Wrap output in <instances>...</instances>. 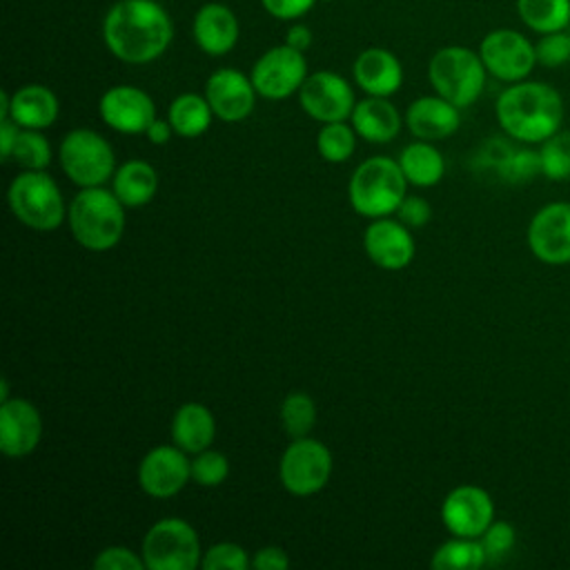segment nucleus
<instances>
[{
	"mask_svg": "<svg viewBox=\"0 0 570 570\" xmlns=\"http://www.w3.org/2000/svg\"><path fill=\"white\" fill-rule=\"evenodd\" d=\"M238 18L236 13L223 2H205L191 22V36L198 49L207 56H225L238 42Z\"/></svg>",
	"mask_w": 570,
	"mask_h": 570,
	"instance_id": "obj_20",
	"label": "nucleus"
},
{
	"mask_svg": "<svg viewBox=\"0 0 570 570\" xmlns=\"http://www.w3.org/2000/svg\"><path fill=\"white\" fill-rule=\"evenodd\" d=\"M249 78L258 96L267 100L289 98L292 94H298L307 78L305 53L285 42L276 45L254 62Z\"/></svg>",
	"mask_w": 570,
	"mask_h": 570,
	"instance_id": "obj_11",
	"label": "nucleus"
},
{
	"mask_svg": "<svg viewBox=\"0 0 570 570\" xmlns=\"http://www.w3.org/2000/svg\"><path fill=\"white\" fill-rule=\"evenodd\" d=\"M42 436L38 407L27 399H7L0 403V450L18 459L31 454Z\"/></svg>",
	"mask_w": 570,
	"mask_h": 570,
	"instance_id": "obj_19",
	"label": "nucleus"
},
{
	"mask_svg": "<svg viewBox=\"0 0 570 570\" xmlns=\"http://www.w3.org/2000/svg\"><path fill=\"white\" fill-rule=\"evenodd\" d=\"M298 102L303 111L318 122L347 120L354 111L356 98L352 85L334 71L307 73L298 89Z\"/></svg>",
	"mask_w": 570,
	"mask_h": 570,
	"instance_id": "obj_13",
	"label": "nucleus"
},
{
	"mask_svg": "<svg viewBox=\"0 0 570 570\" xmlns=\"http://www.w3.org/2000/svg\"><path fill=\"white\" fill-rule=\"evenodd\" d=\"M519 20L534 33H550L570 24V0H517Z\"/></svg>",
	"mask_w": 570,
	"mask_h": 570,
	"instance_id": "obj_30",
	"label": "nucleus"
},
{
	"mask_svg": "<svg viewBox=\"0 0 570 570\" xmlns=\"http://www.w3.org/2000/svg\"><path fill=\"white\" fill-rule=\"evenodd\" d=\"M497 169L508 183H528L541 174L539 149H508V154L499 158Z\"/></svg>",
	"mask_w": 570,
	"mask_h": 570,
	"instance_id": "obj_35",
	"label": "nucleus"
},
{
	"mask_svg": "<svg viewBox=\"0 0 570 570\" xmlns=\"http://www.w3.org/2000/svg\"><path fill=\"white\" fill-rule=\"evenodd\" d=\"M142 559L149 570H194L203 559L198 534L185 519H160L142 537Z\"/></svg>",
	"mask_w": 570,
	"mask_h": 570,
	"instance_id": "obj_8",
	"label": "nucleus"
},
{
	"mask_svg": "<svg viewBox=\"0 0 570 570\" xmlns=\"http://www.w3.org/2000/svg\"><path fill=\"white\" fill-rule=\"evenodd\" d=\"M94 568L96 570H142L147 566L142 554L138 557L134 550L125 546H109L98 552V557L94 559Z\"/></svg>",
	"mask_w": 570,
	"mask_h": 570,
	"instance_id": "obj_40",
	"label": "nucleus"
},
{
	"mask_svg": "<svg viewBox=\"0 0 570 570\" xmlns=\"http://www.w3.org/2000/svg\"><path fill=\"white\" fill-rule=\"evenodd\" d=\"M98 114L107 127L120 134H145L156 120V105L151 96L134 85L109 87L98 102Z\"/></svg>",
	"mask_w": 570,
	"mask_h": 570,
	"instance_id": "obj_16",
	"label": "nucleus"
},
{
	"mask_svg": "<svg viewBox=\"0 0 570 570\" xmlns=\"http://www.w3.org/2000/svg\"><path fill=\"white\" fill-rule=\"evenodd\" d=\"M212 118H214V111H212L207 98L191 94V91L176 96L167 111V120L171 122L174 134H178L183 138L203 136L209 129Z\"/></svg>",
	"mask_w": 570,
	"mask_h": 570,
	"instance_id": "obj_28",
	"label": "nucleus"
},
{
	"mask_svg": "<svg viewBox=\"0 0 570 570\" xmlns=\"http://www.w3.org/2000/svg\"><path fill=\"white\" fill-rule=\"evenodd\" d=\"M247 552L232 541H220L203 552L200 566L205 570H245L249 566Z\"/></svg>",
	"mask_w": 570,
	"mask_h": 570,
	"instance_id": "obj_38",
	"label": "nucleus"
},
{
	"mask_svg": "<svg viewBox=\"0 0 570 570\" xmlns=\"http://www.w3.org/2000/svg\"><path fill=\"white\" fill-rule=\"evenodd\" d=\"M191 479V461L178 445L151 448L138 465V483L145 494L154 499H169L178 494Z\"/></svg>",
	"mask_w": 570,
	"mask_h": 570,
	"instance_id": "obj_15",
	"label": "nucleus"
},
{
	"mask_svg": "<svg viewBox=\"0 0 570 570\" xmlns=\"http://www.w3.org/2000/svg\"><path fill=\"white\" fill-rule=\"evenodd\" d=\"M363 247L367 258L387 272H399L414 258V238L407 225L387 216L374 218L367 225L363 234Z\"/></svg>",
	"mask_w": 570,
	"mask_h": 570,
	"instance_id": "obj_18",
	"label": "nucleus"
},
{
	"mask_svg": "<svg viewBox=\"0 0 570 570\" xmlns=\"http://www.w3.org/2000/svg\"><path fill=\"white\" fill-rule=\"evenodd\" d=\"M11 158L24 169H45L51 163L49 140L40 129H20Z\"/></svg>",
	"mask_w": 570,
	"mask_h": 570,
	"instance_id": "obj_34",
	"label": "nucleus"
},
{
	"mask_svg": "<svg viewBox=\"0 0 570 570\" xmlns=\"http://www.w3.org/2000/svg\"><path fill=\"white\" fill-rule=\"evenodd\" d=\"M541 174L548 180H570V129H559L539 145Z\"/></svg>",
	"mask_w": 570,
	"mask_h": 570,
	"instance_id": "obj_33",
	"label": "nucleus"
},
{
	"mask_svg": "<svg viewBox=\"0 0 570 570\" xmlns=\"http://www.w3.org/2000/svg\"><path fill=\"white\" fill-rule=\"evenodd\" d=\"M216 436V421L207 405L189 401L183 403L171 419V443L187 454H198L212 445Z\"/></svg>",
	"mask_w": 570,
	"mask_h": 570,
	"instance_id": "obj_24",
	"label": "nucleus"
},
{
	"mask_svg": "<svg viewBox=\"0 0 570 570\" xmlns=\"http://www.w3.org/2000/svg\"><path fill=\"white\" fill-rule=\"evenodd\" d=\"M356 131L345 120L323 122L316 136V149L327 163H345L356 149Z\"/></svg>",
	"mask_w": 570,
	"mask_h": 570,
	"instance_id": "obj_31",
	"label": "nucleus"
},
{
	"mask_svg": "<svg viewBox=\"0 0 570 570\" xmlns=\"http://www.w3.org/2000/svg\"><path fill=\"white\" fill-rule=\"evenodd\" d=\"M407 189L399 160L387 156H372L363 160L347 185V198L356 214L365 218H383L399 209Z\"/></svg>",
	"mask_w": 570,
	"mask_h": 570,
	"instance_id": "obj_4",
	"label": "nucleus"
},
{
	"mask_svg": "<svg viewBox=\"0 0 570 570\" xmlns=\"http://www.w3.org/2000/svg\"><path fill=\"white\" fill-rule=\"evenodd\" d=\"M405 125L419 140H443L459 129L461 109L439 94L421 96L407 107Z\"/></svg>",
	"mask_w": 570,
	"mask_h": 570,
	"instance_id": "obj_22",
	"label": "nucleus"
},
{
	"mask_svg": "<svg viewBox=\"0 0 570 570\" xmlns=\"http://www.w3.org/2000/svg\"><path fill=\"white\" fill-rule=\"evenodd\" d=\"M312 40H314V33H312V29L307 24L296 22V24H292L285 31V45H289V47H294V49H298L303 53L309 49Z\"/></svg>",
	"mask_w": 570,
	"mask_h": 570,
	"instance_id": "obj_45",
	"label": "nucleus"
},
{
	"mask_svg": "<svg viewBox=\"0 0 570 570\" xmlns=\"http://www.w3.org/2000/svg\"><path fill=\"white\" fill-rule=\"evenodd\" d=\"M396 214H399V220L403 225H407V227H423L430 220V216H432V207L421 196H405L403 203L399 205Z\"/></svg>",
	"mask_w": 570,
	"mask_h": 570,
	"instance_id": "obj_41",
	"label": "nucleus"
},
{
	"mask_svg": "<svg viewBox=\"0 0 570 570\" xmlns=\"http://www.w3.org/2000/svg\"><path fill=\"white\" fill-rule=\"evenodd\" d=\"M281 423L292 439L307 436L316 423V403L307 392H289L281 403Z\"/></svg>",
	"mask_w": 570,
	"mask_h": 570,
	"instance_id": "obj_32",
	"label": "nucleus"
},
{
	"mask_svg": "<svg viewBox=\"0 0 570 570\" xmlns=\"http://www.w3.org/2000/svg\"><path fill=\"white\" fill-rule=\"evenodd\" d=\"M534 258L546 265L570 263V200H552L539 207L525 232Z\"/></svg>",
	"mask_w": 570,
	"mask_h": 570,
	"instance_id": "obj_12",
	"label": "nucleus"
},
{
	"mask_svg": "<svg viewBox=\"0 0 570 570\" xmlns=\"http://www.w3.org/2000/svg\"><path fill=\"white\" fill-rule=\"evenodd\" d=\"M354 131L367 142H390L401 131V114L399 109L381 96H367L354 105L350 116Z\"/></svg>",
	"mask_w": 570,
	"mask_h": 570,
	"instance_id": "obj_23",
	"label": "nucleus"
},
{
	"mask_svg": "<svg viewBox=\"0 0 570 570\" xmlns=\"http://www.w3.org/2000/svg\"><path fill=\"white\" fill-rule=\"evenodd\" d=\"M501 129L517 142H543L561 129L563 98L541 80L510 82L494 105Z\"/></svg>",
	"mask_w": 570,
	"mask_h": 570,
	"instance_id": "obj_2",
	"label": "nucleus"
},
{
	"mask_svg": "<svg viewBox=\"0 0 570 570\" xmlns=\"http://www.w3.org/2000/svg\"><path fill=\"white\" fill-rule=\"evenodd\" d=\"M321 2H334V0H321Z\"/></svg>",
	"mask_w": 570,
	"mask_h": 570,
	"instance_id": "obj_47",
	"label": "nucleus"
},
{
	"mask_svg": "<svg viewBox=\"0 0 570 570\" xmlns=\"http://www.w3.org/2000/svg\"><path fill=\"white\" fill-rule=\"evenodd\" d=\"M20 129L22 127L13 118H0V156H2V160L11 158Z\"/></svg>",
	"mask_w": 570,
	"mask_h": 570,
	"instance_id": "obj_44",
	"label": "nucleus"
},
{
	"mask_svg": "<svg viewBox=\"0 0 570 570\" xmlns=\"http://www.w3.org/2000/svg\"><path fill=\"white\" fill-rule=\"evenodd\" d=\"M171 134H174L171 122H169V120H160V118H156V120L147 127V131H145V136H147V140H149L151 145H165V142H169Z\"/></svg>",
	"mask_w": 570,
	"mask_h": 570,
	"instance_id": "obj_46",
	"label": "nucleus"
},
{
	"mask_svg": "<svg viewBox=\"0 0 570 570\" xmlns=\"http://www.w3.org/2000/svg\"><path fill=\"white\" fill-rule=\"evenodd\" d=\"M67 220L78 245L89 252H107L125 234V205L102 185L80 187L67 207Z\"/></svg>",
	"mask_w": 570,
	"mask_h": 570,
	"instance_id": "obj_3",
	"label": "nucleus"
},
{
	"mask_svg": "<svg viewBox=\"0 0 570 570\" xmlns=\"http://www.w3.org/2000/svg\"><path fill=\"white\" fill-rule=\"evenodd\" d=\"M229 474V461L218 450H203L194 454L191 461V481H196L203 488H216L220 485Z\"/></svg>",
	"mask_w": 570,
	"mask_h": 570,
	"instance_id": "obj_36",
	"label": "nucleus"
},
{
	"mask_svg": "<svg viewBox=\"0 0 570 570\" xmlns=\"http://www.w3.org/2000/svg\"><path fill=\"white\" fill-rule=\"evenodd\" d=\"M256 89L249 76L238 69H216L205 82V98L216 118L225 122L245 120L256 105Z\"/></svg>",
	"mask_w": 570,
	"mask_h": 570,
	"instance_id": "obj_17",
	"label": "nucleus"
},
{
	"mask_svg": "<svg viewBox=\"0 0 570 570\" xmlns=\"http://www.w3.org/2000/svg\"><path fill=\"white\" fill-rule=\"evenodd\" d=\"M534 53H537V65L557 69L570 62V33L566 29L541 33L539 40L534 42Z\"/></svg>",
	"mask_w": 570,
	"mask_h": 570,
	"instance_id": "obj_37",
	"label": "nucleus"
},
{
	"mask_svg": "<svg viewBox=\"0 0 570 570\" xmlns=\"http://www.w3.org/2000/svg\"><path fill=\"white\" fill-rule=\"evenodd\" d=\"M428 78L441 98L465 109L483 94L488 69L479 51L461 45H448L430 58Z\"/></svg>",
	"mask_w": 570,
	"mask_h": 570,
	"instance_id": "obj_5",
	"label": "nucleus"
},
{
	"mask_svg": "<svg viewBox=\"0 0 570 570\" xmlns=\"http://www.w3.org/2000/svg\"><path fill=\"white\" fill-rule=\"evenodd\" d=\"M111 191L125 207L147 205L158 191V174L145 160H129L114 171Z\"/></svg>",
	"mask_w": 570,
	"mask_h": 570,
	"instance_id": "obj_26",
	"label": "nucleus"
},
{
	"mask_svg": "<svg viewBox=\"0 0 570 570\" xmlns=\"http://www.w3.org/2000/svg\"><path fill=\"white\" fill-rule=\"evenodd\" d=\"M174 38V24L156 0H118L102 18V42L127 65H147L160 58Z\"/></svg>",
	"mask_w": 570,
	"mask_h": 570,
	"instance_id": "obj_1",
	"label": "nucleus"
},
{
	"mask_svg": "<svg viewBox=\"0 0 570 570\" xmlns=\"http://www.w3.org/2000/svg\"><path fill=\"white\" fill-rule=\"evenodd\" d=\"M488 563V554L483 550L481 539L472 537H454L441 543L432 559L430 566L434 570H476Z\"/></svg>",
	"mask_w": 570,
	"mask_h": 570,
	"instance_id": "obj_29",
	"label": "nucleus"
},
{
	"mask_svg": "<svg viewBox=\"0 0 570 570\" xmlns=\"http://www.w3.org/2000/svg\"><path fill=\"white\" fill-rule=\"evenodd\" d=\"M60 167L78 187H100L114 178V149L94 129H71L58 147Z\"/></svg>",
	"mask_w": 570,
	"mask_h": 570,
	"instance_id": "obj_7",
	"label": "nucleus"
},
{
	"mask_svg": "<svg viewBox=\"0 0 570 570\" xmlns=\"http://www.w3.org/2000/svg\"><path fill=\"white\" fill-rule=\"evenodd\" d=\"M479 539L483 543L488 561H499L514 548L517 532H514V525L508 521H492Z\"/></svg>",
	"mask_w": 570,
	"mask_h": 570,
	"instance_id": "obj_39",
	"label": "nucleus"
},
{
	"mask_svg": "<svg viewBox=\"0 0 570 570\" xmlns=\"http://www.w3.org/2000/svg\"><path fill=\"white\" fill-rule=\"evenodd\" d=\"M332 474V452L325 443L301 436L294 439L278 463V479L289 494L309 497L323 490Z\"/></svg>",
	"mask_w": 570,
	"mask_h": 570,
	"instance_id": "obj_9",
	"label": "nucleus"
},
{
	"mask_svg": "<svg viewBox=\"0 0 570 570\" xmlns=\"http://www.w3.org/2000/svg\"><path fill=\"white\" fill-rule=\"evenodd\" d=\"M399 167L410 185L414 187H434L445 174V160L441 151L430 145V140L412 142L403 147L399 156Z\"/></svg>",
	"mask_w": 570,
	"mask_h": 570,
	"instance_id": "obj_27",
	"label": "nucleus"
},
{
	"mask_svg": "<svg viewBox=\"0 0 570 570\" xmlns=\"http://www.w3.org/2000/svg\"><path fill=\"white\" fill-rule=\"evenodd\" d=\"M60 111L56 94L38 82L24 85L11 94L9 118H13L22 129H47L56 122Z\"/></svg>",
	"mask_w": 570,
	"mask_h": 570,
	"instance_id": "obj_25",
	"label": "nucleus"
},
{
	"mask_svg": "<svg viewBox=\"0 0 570 570\" xmlns=\"http://www.w3.org/2000/svg\"><path fill=\"white\" fill-rule=\"evenodd\" d=\"M252 566L256 570H285L289 566V557L281 546H265L256 550Z\"/></svg>",
	"mask_w": 570,
	"mask_h": 570,
	"instance_id": "obj_43",
	"label": "nucleus"
},
{
	"mask_svg": "<svg viewBox=\"0 0 570 570\" xmlns=\"http://www.w3.org/2000/svg\"><path fill=\"white\" fill-rule=\"evenodd\" d=\"M479 56L488 73L508 85L525 80L537 65L534 42H530L525 33L505 27L492 29L483 36Z\"/></svg>",
	"mask_w": 570,
	"mask_h": 570,
	"instance_id": "obj_10",
	"label": "nucleus"
},
{
	"mask_svg": "<svg viewBox=\"0 0 570 570\" xmlns=\"http://www.w3.org/2000/svg\"><path fill=\"white\" fill-rule=\"evenodd\" d=\"M441 519L454 537L479 539L494 521V501L481 485L463 483L443 499Z\"/></svg>",
	"mask_w": 570,
	"mask_h": 570,
	"instance_id": "obj_14",
	"label": "nucleus"
},
{
	"mask_svg": "<svg viewBox=\"0 0 570 570\" xmlns=\"http://www.w3.org/2000/svg\"><path fill=\"white\" fill-rule=\"evenodd\" d=\"M354 82L367 96L387 98L396 94L403 85V67L399 58L383 47L363 49L352 67Z\"/></svg>",
	"mask_w": 570,
	"mask_h": 570,
	"instance_id": "obj_21",
	"label": "nucleus"
},
{
	"mask_svg": "<svg viewBox=\"0 0 570 570\" xmlns=\"http://www.w3.org/2000/svg\"><path fill=\"white\" fill-rule=\"evenodd\" d=\"M318 0H261L263 9L276 20H298Z\"/></svg>",
	"mask_w": 570,
	"mask_h": 570,
	"instance_id": "obj_42",
	"label": "nucleus"
},
{
	"mask_svg": "<svg viewBox=\"0 0 570 570\" xmlns=\"http://www.w3.org/2000/svg\"><path fill=\"white\" fill-rule=\"evenodd\" d=\"M7 200L13 216L36 232H51L60 227L67 216L56 180L42 169L18 174L7 189Z\"/></svg>",
	"mask_w": 570,
	"mask_h": 570,
	"instance_id": "obj_6",
	"label": "nucleus"
}]
</instances>
